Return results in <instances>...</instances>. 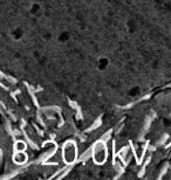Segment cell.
Returning <instances> with one entry per match:
<instances>
[{
	"instance_id": "obj_1",
	"label": "cell",
	"mask_w": 171,
	"mask_h": 180,
	"mask_svg": "<svg viewBox=\"0 0 171 180\" xmlns=\"http://www.w3.org/2000/svg\"><path fill=\"white\" fill-rule=\"evenodd\" d=\"M92 152H93V160L97 165H102L105 163L108 158V149H107V143L100 139L95 142V144L92 146Z\"/></svg>"
},
{
	"instance_id": "obj_2",
	"label": "cell",
	"mask_w": 171,
	"mask_h": 180,
	"mask_svg": "<svg viewBox=\"0 0 171 180\" xmlns=\"http://www.w3.org/2000/svg\"><path fill=\"white\" fill-rule=\"evenodd\" d=\"M62 159L66 165H74L77 160V146L74 140H67L62 146Z\"/></svg>"
},
{
	"instance_id": "obj_3",
	"label": "cell",
	"mask_w": 171,
	"mask_h": 180,
	"mask_svg": "<svg viewBox=\"0 0 171 180\" xmlns=\"http://www.w3.org/2000/svg\"><path fill=\"white\" fill-rule=\"evenodd\" d=\"M12 159H13L14 164L21 166V165H25V164L27 163L28 156H27V153H26L25 151H20V152H19V151H14Z\"/></svg>"
},
{
	"instance_id": "obj_4",
	"label": "cell",
	"mask_w": 171,
	"mask_h": 180,
	"mask_svg": "<svg viewBox=\"0 0 171 180\" xmlns=\"http://www.w3.org/2000/svg\"><path fill=\"white\" fill-rule=\"evenodd\" d=\"M27 149V143L21 140V139H15L14 145H13V150L14 151H26Z\"/></svg>"
},
{
	"instance_id": "obj_5",
	"label": "cell",
	"mask_w": 171,
	"mask_h": 180,
	"mask_svg": "<svg viewBox=\"0 0 171 180\" xmlns=\"http://www.w3.org/2000/svg\"><path fill=\"white\" fill-rule=\"evenodd\" d=\"M92 157H93V152H92V148H89L88 150H86L80 157H79V160H80V161H87V160H89Z\"/></svg>"
},
{
	"instance_id": "obj_6",
	"label": "cell",
	"mask_w": 171,
	"mask_h": 180,
	"mask_svg": "<svg viewBox=\"0 0 171 180\" xmlns=\"http://www.w3.org/2000/svg\"><path fill=\"white\" fill-rule=\"evenodd\" d=\"M101 124H102V118L101 117H99L97 120H95L94 123H93V125L87 130V132H90V131H93V130H96L97 127H100L101 126Z\"/></svg>"
},
{
	"instance_id": "obj_7",
	"label": "cell",
	"mask_w": 171,
	"mask_h": 180,
	"mask_svg": "<svg viewBox=\"0 0 171 180\" xmlns=\"http://www.w3.org/2000/svg\"><path fill=\"white\" fill-rule=\"evenodd\" d=\"M169 166H170L169 163H165V164L163 165V167L161 168V172H159V174H158V178H163V177H164V174L169 171Z\"/></svg>"
},
{
	"instance_id": "obj_8",
	"label": "cell",
	"mask_w": 171,
	"mask_h": 180,
	"mask_svg": "<svg viewBox=\"0 0 171 180\" xmlns=\"http://www.w3.org/2000/svg\"><path fill=\"white\" fill-rule=\"evenodd\" d=\"M111 132H113V130H109L108 132H105L102 137H101V139H102V140H104L105 143H107V142H109V140H110V138H111Z\"/></svg>"
}]
</instances>
